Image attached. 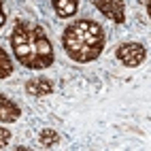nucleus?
Here are the masks:
<instances>
[{
	"instance_id": "9b49d317",
	"label": "nucleus",
	"mask_w": 151,
	"mask_h": 151,
	"mask_svg": "<svg viewBox=\"0 0 151 151\" xmlns=\"http://www.w3.org/2000/svg\"><path fill=\"white\" fill-rule=\"evenodd\" d=\"M58 140H60V136H58L55 130H43L41 136H38V143H41L43 147H51V145L58 143Z\"/></svg>"
},
{
	"instance_id": "ddd939ff",
	"label": "nucleus",
	"mask_w": 151,
	"mask_h": 151,
	"mask_svg": "<svg viewBox=\"0 0 151 151\" xmlns=\"http://www.w3.org/2000/svg\"><path fill=\"white\" fill-rule=\"evenodd\" d=\"M4 22H6V17H4V13H2V11H0V26H2Z\"/></svg>"
},
{
	"instance_id": "39448f33",
	"label": "nucleus",
	"mask_w": 151,
	"mask_h": 151,
	"mask_svg": "<svg viewBox=\"0 0 151 151\" xmlns=\"http://www.w3.org/2000/svg\"><path fill=\"white\" fill-rule=\"evenodd\" d=\"M19 115H22L19 106L13 100H9L4 94H0V124H13L19 119Z\"/></svg>"
},
{
	"instance_id": "6e6552de",
	"label": "nucleus",
	"mask_w": 151,
	"mask_h": 151,
	"mask_svg": "<svg viewBox=\"0 0 151 151\" xmlns=\"http://www.w3.org/2000/svg\"><path fill=\"white\" fill-rule=\"evenodd\" d=\"M58 17H73L77 13V0H53Z\"/></svg>"
},
{
	"instance_id": "7ed1b4c3",
	"label": "nucleus",
	"mask_w": 151,
	"mask_h": 151,
	"mask_svg": "<svg viewBox=\"0 0 151 151\" xmlns=\"http://www.w3.org/2000/svg\"><path fill=\"white\" fill-rule=\"evenodd\" d=\"M34 51H36L38 58L43 60L45 68L53 64V47H51V43H49L45 30L41 26H34Z\"/></svg>"
},
{
	"instance_id": "f03ea898",
	"label": "nucleus",
	"mask_w": 151,
	"mask_h": 151,
	"mask_svg": "<svg viewBox=\"0 0 151 151\" xmlns=\"http://www.w3.org/2000/svg\"><path fill=\"white\" fill-rule=\"evenodd\" d=\"M115 55L117 60L128 68H136L145 62L147 58V49L140 45V43H122L115 49Z\"/></svg>"
},
{
	"instance_id": "423d86ee",
	"label": "nucleus",
	"mask_w": 151,
	"mask_h": 151,
	"mask_svg": "<svg viewBox=\"0 0 151 151\" xmlns=\"http://www.w3.org/2000/svg\"><path fill=\"white\" fill-rule=\"evenodd\" d=\"M26 92L30 96H47L53 92V83L45 77H38V79H30L26 83Z\"/></svg>"
},
{
	"instance_id": "20e7f679",
	"label": "nucleus",
	"mask_w": 151,
	"mask_h": 151,
	"mask_svg": "<svg viewBox=\"0 0 151 151\" xmlns=\"http://www.w3.org/2000/svg\"><path fill=\"white\" fill-rule=\"evenodd\" d=\"M94 4L111 19V22H115V24H124L126 22L124 0H94Z\"/></svg>"
},
{
	"instance_id": "0eeeda50",
	"label": "nucleus",
	"mask_w": 151,
	"mask_h": 151,
	"mask_svg": "<svg viewBox=\"0 0 151 151\" xmlns=\"http://www.w3.org/2000/svg\"><path fill=\"white\" fill-rule=\"evenodd\" d=\"M34 30V26H30L26 22H15V28H13V34H11V45L13 49L19 47V45H24L28 43V38H30V32Z\"/></svg>"
},
{
	"instance_id": "4468645a",
	"label": "nucleus",
	"mask_w": 151,
	"mask_h": 151,
	"mask_svg": "<svg viewBox=\"0 0 151 151\" xmlns=\"http://www.w3.org/2000/svg\"><path fill=\"white\" fill-rule=\"evenodd\" d=\"M0 4H2V0H0Z\"/></svg>"
},
{
	"instance_id": "f257e3e1",
	"label": "nucleus",
	"mask_w": 151,
	"mask_h": 151,
	"mask_svg": "<svg viewBox=\"0 0 151 151\" xmlns=\"http://www.w3.org/2000/svg\"><path fill=\"white\" fill-rule=\"evenodd\" d=\"M62 45L66 49V55L73 58L75 62H81V64H87V62H94V60L102 53V47H89L87 43L81 41V36L77 34L75 26L70 24L64 34H62Z\"/></svg>"
},
{
	"instance_id": "9d476101",
	"label": "nucleus",
	"mask_w": 151,
	"mask_h": 151,
	"mask_svg": "<svg viewBox=\"0 0 151 151\" xmlns=\"http://www.w3.org/2000/svg\"><path fill=\"white\" fill-rule=\"evenodd\" d=\"M13 73V62L9 60V55L4 53V49L0 47V79H6Z\"/></svg>"
},
{
	"instance_id": "f8f14e48",
	"label": "nucleus",
	"mask_w": 151,
	"mask_h": 151,
	"mask_svg": "<svg viewBox=\"0 0 151 151\" xmlns=\"http://www.w3.org/2000/svg\"><path fill=\"white\" fill-rule=\"evenodd\" d=\"M9 143H11V132H9L6 128H2V126H0V149L9 147Z\"/></svg>"
},
{
	"instance_id": "1a4fd4ad",
	"label": "nucleus",
	"mask_w": 151,
	"mask_h": 151,
	"mask_svg": "<svg viewBox=\"0 0 151 151\" xmlns=\"http://www.w3.org/2000/svg\"><path fill=\"white\" fill-rule=\"evenodd\" d=\"M75 26H77L79 30H83V32L94 34V36H104L102 26H98L96 22H92V19H79V22H75Z\"/></svg>"
}]
</instances>
